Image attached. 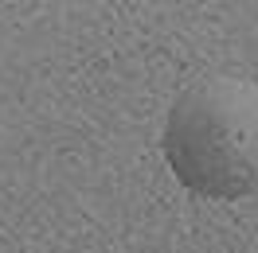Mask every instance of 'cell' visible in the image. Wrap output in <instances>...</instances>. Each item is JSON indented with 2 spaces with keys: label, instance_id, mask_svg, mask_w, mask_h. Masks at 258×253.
<instances>
[{
  "label": "cell",
  "instance_id": "obj_1",
  "mask_svg": "<svg viewBox=\"0 0 258 253\" xmlns=\"http://www.w3.org/2000/svg\"><path fill=\"white\" fill-rule=\"evenodd\" d=\"M164 160L200 199H246L258 191V86L204 78L172 101L161 133Z\"/></svg>",
  "mask_w": 258,
  "mask_h": 253
}]
</instances>
